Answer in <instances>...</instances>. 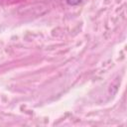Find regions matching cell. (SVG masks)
<instances>
[{
	"instance_id": "6da1fadb",
	"label": "cell",
	"mask_w": 127,
	"mask_h": 127,
	"mask_svg": "<svg viewBox=\"0 0 127 127\" xmlns=\"http://www.w3.org/2000/svg\"><path fill=\"white\" fill-rule=\"evenodd\" d=\"M83 0H66V3L68 5H77L79 3H81Z\"/></svg>"
}]
</instances>
